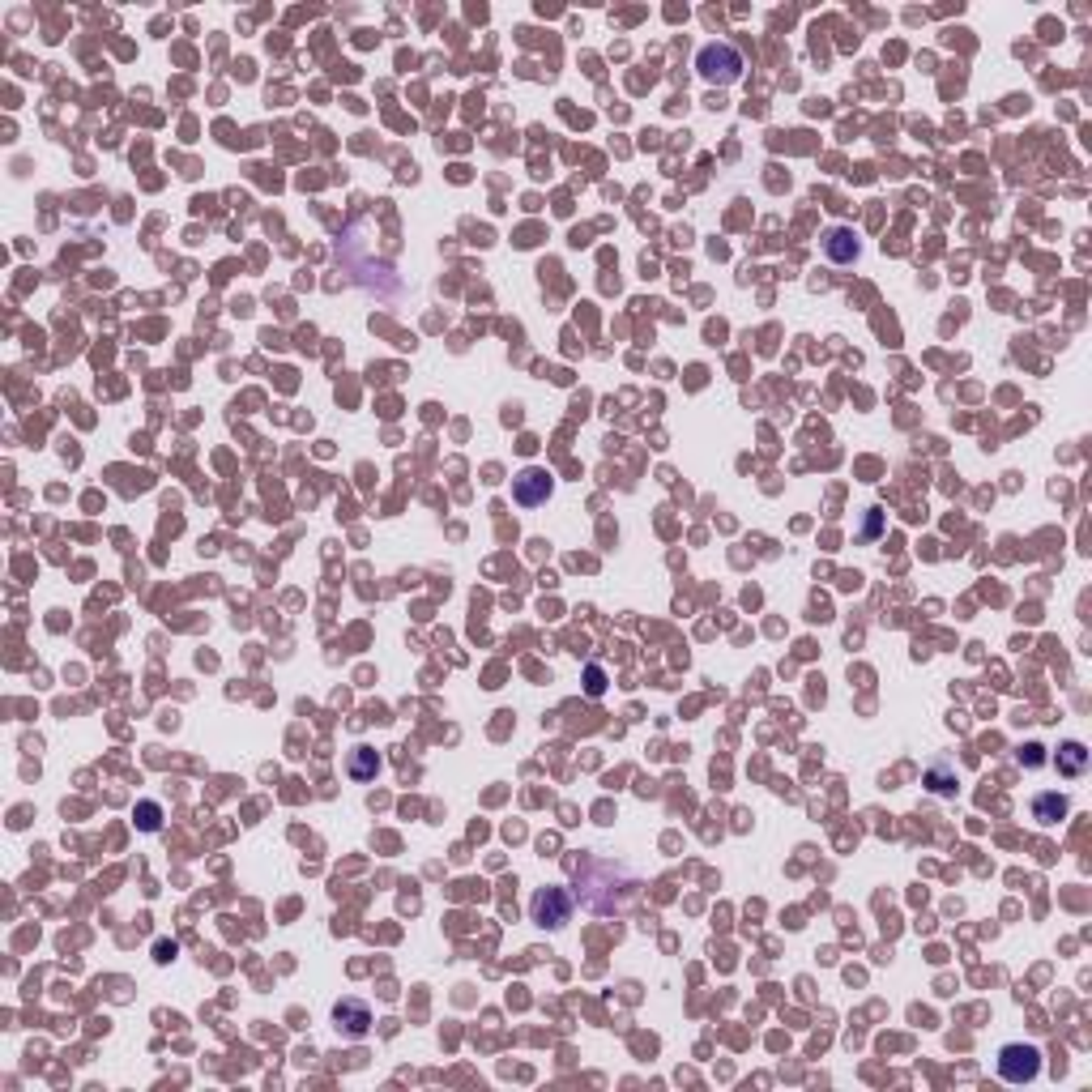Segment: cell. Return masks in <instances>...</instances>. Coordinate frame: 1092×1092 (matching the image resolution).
<instances>
[{"mask_svg":"<svg viewBox=\"0 0 1092 1092\" xmlns=\"http://www.w3.org/2000/svg\"><path fill=\"white\" fill-rule=\"evenodd\" d=\"M590 691H593V696L602 691V670H590Z\"/></svg>","mask_w":1092,"mask_h":1092,"instance_id":"cell-10","label":"cell"},{"mask_svg":"<svg viewBox=\"0 0 1092 1092\" xmlns=\"http://www.w3.org/2000/svg\"><path fill=\"white\" fill-rule=\"evenodd\" d=\"M512 495H517V503H525V508H533V503H546V495H551V474H546V470H538V465L521 470V478L512 483Z\"/></svg>","mask_w":1092,"mask_h":1092,"instance_id":"cell-4","label":"cell"},{"mask_svg":"<svg viewBox=\"0 0 1092 1092\" xmlns=\"http://www.w3.org/2000/svg\"><path fill=\"white\" fill-rule=\"evenodd\" d=\"M333 1020H337V1033L363 1037L367 1024H372V1011H367V1003H359V999H342V1003L333 1007Z\"/></svg>","mask_w":1092,"mask_h":1092,"instance_id":"cell-5","label":"cell"},{"mask_svg":"<svg viewBox=\"0 0 1092 1092\" xmlns=\"http://www.w3.org/2000/svg\"><path fill=\"white\" fill-rule=\"evenodd\" d=\"M696 69H700V77L713 82V86H730V82L743 77V52L734 44H705L700 56H696Z\"/></svg>","mask_w":1092,"mask_h":1092,"instance_id":"cell-1","label":"cell"},{"mask_svg":"<svg viewBox=\"0 0 1092 1092\" xmlns=\"http://www.w3.org/2000/svg\"><path fill=\"white\" fill-rule=\"evenodd\" d=\"M568 913H572V901H568V892L563 888H542L538 896H533V921H542V926H563Z\"/></svg>","mask_w":1092,"mask_h":1092,"instance_id":"cell-3","label":"cell"},{"mask_svg":"<svg viewBox=\"0 0 1092 1092\" xmlns=\"http://www.w3.org/2000/svg\"><path fill=\"white\" fill-rule=\"evenodd\" d=\"M1084 768H1088V751L1079 747V743H1063V747H1058V773L1079 776Z\"/></svg>","mask_w":1092,"mask_h":1092,"instance_id":"cell-7","label":"cell"},{"mask_svg":"<svg viewBox=\"0 0 1092 1092\" xmlns=\"http://www.w3.org/2000/svg\"><path fill=\"white\" fill-rule=\"evenodd\" d=\"M1033 815L1041 819V824H1058V819L1067 815V798L1063 794H1041L1033 803Z\"/></svg>","mask_w":1092,"mask_h":1092,"instance_id":"cell-8","label":"cell"},{"mask_svg":"<svg viewBox=\"0 0 1092 1092\" xmlns=\"http://www.w3.org/2000/svg\"><path fill=\"white\" fill-rule=\"evenodd\" d=\"M1037 1071H1041V1049L1037 1046H1003L999 1076L1007 1084H1029V1079H1037Z\"/></svg>","mask_w":1092,"mask_h":1092,"instance_id":"cell-2","label":"cell"},{"mask_svg":"<svg viewBox=\"0 0 1092 1092\" xmlns=\"http://www.w3.org/2000/svg\"><path fill=\"white\" fill-rule=\"evenodd\" d=\"M372 773H375V751L372 747H359V751H355V760H350V776L367 781Z\"/></svg>","mask_w":1092,"mask_h":1092,"instance_id":"cell-9","label":"cell"},{"mask_svg":"<svg viewBox=\"0 0 1092 1092\" xmlns=\"http://www.w3.org/2000/svg\"><path fill=\"white\" fill-rule=\"evenodd\" d=\"M828 257L836 260V265H849V260L858 257V239H853V230H845V227H836V230H828Z\"/></svg>","mask_w":1092,"mask_h":1092,"instance_id":"cell-6","label":"cell"}]
</instances>
